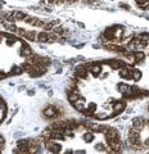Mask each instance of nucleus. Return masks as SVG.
Wrapping results in <instances>:
<instances>
[{
    "mask_svg": "<svg viewBox=\"0 0 149 154\" xmlns=\"http://www.w3.org/2000/svg\"><path fill=\"white\" fill-rule=\"evenodd\" d=\"M127 141L135 150L149 149V118H138L129 128Z\"/></svg>",
    "mask_w": 149,
    "mask_h": 154,
    "instance_id": "1",
    "label": "nucleus"
},
{
    "mask_svg": "<svg viewBox=\"0 0 149 154\" xmlns=\"http://www.w3.org/2000/svg\"><path fill=\"white\" fill-rule=\"evenodd\" d=\"M135 2L140 8L145 9V11H149V0H135Z\"/></svg>",
    "mask_w": 149,
    "mask_h": 154,
    "instance_id": "2",
    "label": "nucleus"
},
{
    "mask_svg": "<svg viewBox=\"0 0 149 154\" xmlns=\"http://www.w3.org/2000/svg\"><path fill=\"white\" fill-rule=\"evenodd\" d=\"M0 141H2V140H0ZM0 146H2V144H0Z\"/></svg>",
    "mask_w": 149,
    "mask_h": 154,
    "instance_id": "3",
    "label": "nucleus"
}]
</instances>
